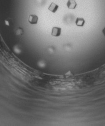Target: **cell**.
<instances>
[{
    "mask_svg": "<svg viewBox=\"0 0 105 126\" xmlns=\"http://www.w3.org/2000/svg\"><path fill=\"white\" fill-rule=\"evenodd\" d=\"M28 21L32 25H36L38 22V17L36 15H30L28 18Z\"/></svg>",
    "mask_w": 105,
    "mask_h": 126,
    "instance_id": "obj_2",
    "label": "cell"
},
{
    "mask_svg": "<svg viewBox=\"0 0 105 126\" xmlns=\"http://www.w3.org/2000/svg\"><path fill=\"white\" fill-rule=\"evenodd\" d=\"M102 33H103L104 36L105 37V27L104 28V29H103V30H102Z\"/></svg>",
    "mask_w": 105,
    "mask_h": 126,
    "instance_id": "obj_6",
    "label": "cell"
},
{
    "mask_svg": "<svg viewBox=\"0 0 105 126\" xmlns=\"http://www.w3.org/2000/svg\"><path fill=\"white\" fill-rule=\"evenodd\" d=\"M61 32H62V29L61 28L54 27L52 28L51 35L53 37H58L61 35Z\"/></svg>",
    "mask_w": 105,
    "mask_h": 126,
    "instance_id": "obj_1",
    "label": "cell"
},
{
    "mask_svg": "<svg viewBox=\"0 0 105 126\" xmlns=\"http://www.w3.org/2000/svg\"><path fill=\"white\" fill-rule=\"evenodd\" d=\"M75 24H76V26H78V27H83L85 25V20L83 18L78 17L76 19V21H75Z\"/></svg>",
    "mask_w": 105,
    "mask_h": 126,
    "instance_id": "obj_4",
    "label": "cell"
},
{
    "mask_svg": "<svg viewBox=\"0 0 105 126\" xmlns=\"http://www.w3.org/2000/svg\"><path fill=\"white\" fill-rule=\"evenodd\" d=\"M77 5V3L75 0H68L67 3V6L69 9H75Z\"/></svg>",
    "mask_w": 105,
    "mask_h": 126,
    "instance_id": "obj_3",
    "label": "cell"
},
{
    "mask_svg": "<svg viewBox=\"0 0 105 126\" xmlns=\"http://www.w3.org/2000/svg\"><path fill=\"white\" fill-rule=\"evenodd\" d=\"M58 9H59V6L53 2L50 4V6L48 8L49 10L53 13H55L57 11Z\"/></svg>",
    "mask_w": 105,
    "mask_h": 126,
    "instance_id": "obj_5",
    "label": "cell"
}]
</instances>
